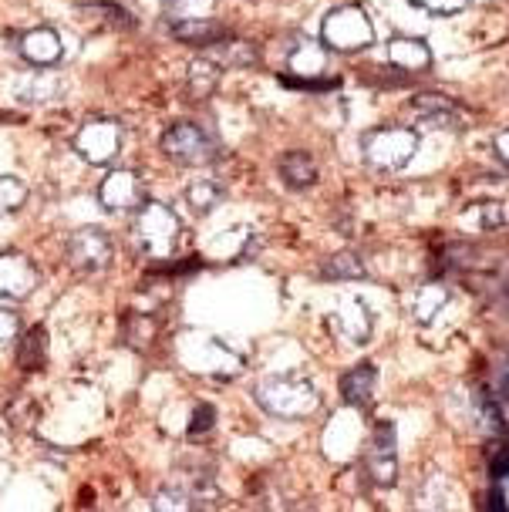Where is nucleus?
Segmentation results:
<instances>
[{"label":"nucleus","mask_w":509,"mask_h":512,"mask_svg":"<svg viewBox=\"0 0 509 512\" xmlns=\"http://www.w3.org/2000/svg\"><path fill=\"white\" fill-rule=\"evenodd\" d=\"M132 240L145 260H172V253L183 243V219L172 213L166 203H159V199H145L135 209Z\"/></svg>","instance_id":"obj_1"},{"label":"nucleus","mask_w":509,"mask_h":512,"mask_svg":"<svg viewBox=\"0 0 509 512\" xmlns=\"http://www.w3.org/2000/svg\"><path fill=\"white\" fill-rule=\"evenodd\" d=\"M257 401L277 418H307L321 405V395L301 374H277L257 384Z\"/></svg>","instance_id":"obj_2"},{"label":"nucleus","mask_w":509,"mask_h":512,"mask_svg":"<svg viewBox=\"0 0 509 512\" xmlns=\"http://www.w3.org/2000/svg\"><path fill=\"white\" fill-rule=\"evenodd\" d=\"M418 152V132L405 125H381L361 139V155H365L368 166L381 172L405 169Z\"/></svg>","instance_id":"obj_3"},{"label":"nucleus","mask_w":509,"mask_h":512,"mask_svg":"<svg viewBox=\"0 0 509 512\" xmlns=\"http://www.w3.org/2000/svg\"><path fill=\"white\" fill-rule=\"evenodd\" d=\"M162 152H166V159H172L176 166L196 169V166H209V162L220 155V145H216L213 132L199 122H176L162 135Z\"/></svg>","instance_id":"obj_4"},{"label":"nucleus","mask_w":509,"mask_h":512,"mask_svg":"<svg viewBox=\"0 0 509 512\" xmlns=\"http://www.w3.org/2000/svg\"><path fill=\"white\" fill-rule=\"evenodd\" d=\"M324 44L334 51H361L375 44V31H371L368 14L358 4L338 7L327 14L324 21Z\"/></svg>","instance_id":"obj_5"},{"label":"nucleus","mask_w":509,"mask_h":512,"mask_svg":"<svg viewBox=\"0 0 509 512\" xmlns=\"http://www.w3.org/2000/svg\"><path fill=\"white\" fill-rule=\"evenodd\" d=\"M122 142H125L122 125L112 122V118H92V122L78 128L71 145H75V152L88 166H108L122 152Z\"/></svg>","instance_id":"obj_6"},{"label":"nucleus","mask_w":509,"mask_h":512,"mask_svg":"<svg viewBox=\"0 0 509 512\" xmlns=\"http://www.w3.org/2000/svg\"><path fill=\"white\" fill-rule=\"evenodd\" d=\"M112 253L115 246L108 240L105 230H95V226H85V230L71 233L68 240V263L78 273H102L112 267Z\"/></svg>","instance_id":"obj_7"},{"label":"nucleus","mask_w":509,"mask_h":512,"mask_svg":"<svg viewBox=\"0 0 509 512\" xmlns=\"http://www.w3.org/2000/svg\"><path fill=\"white\" fill-rule=\"evenodd\" d=\"M98 203L108 213H135L145 203V189L139 172L132 169H112L108 176L98 182Z\"/></svg>","instance_id":"obj_8"},{"label":"nucleus","mask_w":509,"mask_h":512,"mask_svg":"<svg viewBox=\"0 0 509 512\" xmlns=\"http://www.w3.org/2000/svg\"><path fill=\"white\" fill-rule=\"evenodd\" d=\"M41 270L24 253H0V300L21 304L38 290Z\"/></svg>","instance_id":"obj_9"},{"label":"nucleus","mask_w":509,"mask_h":512,"mask_svg":"<svg viewBox=\"0 0 509 512\" xmlns=\"http://www.w3.org/2000/svg\"><path fill=\"white\" fill-rule=\"evenodd\" d=\"M365 469L375 486H392L395 482L398 462H395V425L392 422L375 425V432H371V448L365 455Z\"/></svg>","instance_id":"obj_10"},{"label":"nucleus","mask_w":509,"mask_h":512,"mask_svg":"<svg viewBox=\"0 0 509 512\" xmlns=\"http://www.w3.org/2000/svg\"><path fill=\"white\" fill-rule=\"evenodd\" d=\"M17 51H21L24 61H31L34 68H51V64L61 61L65 54V44H61V34L54 27H31L17 38Z\"/></svg>","instance_id":"obj_11"},{"label":"nucleus","mask_w":509,"mask_h":512,"mask_svg":"<svg viewBox=\"0 0 509 512\" xmlns=\"http://www.w3.org/2000/svg\"><path fill=\"white\" fill-rule=\"evenodd\" d=\"M172 38L183 41V44H193V48H213L216 41L230 38V27L213 21V17H196V21H176L169 24Z\"/></svg>","instance_id":"obj_12"},{"label":"nucleus","mask_w":509,"mask_h":512,"mask_svg":"<svg viewBox=\"0 0 509 512\" xmlns=\"http://www.w3.org/2000/svg\"><path fill=\"white\" fill-rule=\"evenodd\" d=\"M415 115L425 118L435 128H462V108L456 98H445V95H418L415 102Z\"/></svg>","instance_id":"obj_13"},{"label":"nucleus","mask_w":509,"mask_h":512,"mask_svg":"<svg viewBox=\"0 0 509 512\" xmlns=\"http://www.w3.org/2000/svg\"><path fill=\"white\" fill-rule=\"evenodd\" d=\"M375 388H378L375 364H358V368H351L341 378V395L354 408H368L371 401H375Z\"/></svg>","instance_id":"obj_14"},{"label":"nucleus","mask_w":509,"mask_h":512,"mask_svg":"<svg viewBox=\"0 0 509 512\" xmlns=\"http://www.w3.org/2000/svg\"><path fill=\"white\" fill-rule=\"evenodd\" d=\"M388 61H392L395 68H402L405 75H422L432 64V51L418 38H395V41H388Z\"/></svg>","instance_id":"obj_15"},{"label":"nucleus","mask_w":509,"mask_h":512,"mask_svg":"<svg viewBox=\"0 0 509 512\" xmlns=\"http://www.w3.org/2000/svg\"><path fill=\"white\" fill-rule=\"evenodd\" d=\"M334 327H338L341 337H348V344H361L371 331V317H368V307L354 297H344L338 314H334Z\"/></svg>","instance_id":"obj_16"},{"label":"nucleus","mask_w":509,"mask_h":512,"mask_svg":"<svg viewBox=\"0 0 509 512\" xmlns=\"http://www.w3.org/2000/svg\"><path fill=\"white\" fill-rule=\"evenodd\" d=\"M220 75H223V68L216 64L209 54H203V58H196L193 64H189V71H186V88H189V95L196 98H209L216 91V85H220Z\"/></svg>","instance_id":"obj_17"},{"label":"nucleus","mask_w":509,"mask_h":512,"mask_svg":"<svg viewBox=\"0 0 509 512\" xmlns=\"http://www.w3.org/2000/svg\"><path fill=\"white\" fill-rule=\"evenodd\" d=\"M280 179L287 182L290 189H307L317 182V162L311 152H287L280 159Z\"/></svg>","instance_id":"obj_18"},{"label":"nucleus","mask_w":509,"mask_h":512,"mask_svg":"<svg viewBox=\"0 0 509 512\" xmlns=\"http://www.w3.org/2000/svg\"><path fill=\"white\" fill-rule=\"evenodd\" d=\"M226 199V189L216 179H193L186 186V206L196 216H209Z\"/></svg>","instance_id":"obj_19"},{"label":"nucleus","mask_w":509,"mask_h":512,"mask_svg":"<svg viewBox=\"0 0 509 512\" xmlns=\"http://www.w3.org/2000/svg\"><path fill=\"white\" fill-rule=\"evenodd\" d=\"M17 364H21L24 371H38L44 358H48V331L38 324V327H31L21 341H17Z\"/></svg>","instance_id":"obj_20"},{"label":"nucleus","mask_w":509,"mask_h":512,"mask_svg":"<svg viewBox=\"0 0 509 512\" xmlns=\"http://www.w3.org/2000/svg\"><path fill=\"white\" fill-rule=\"evenodd\" d=\"M206 54L216 64H220V68H226V64H230V68H247V64L257 61V51H253V44H247V41H230V38L216 41Z\"/></svg>","instance_id":"obj_21"},{"label":"nucleus","mask_w":509,"mask_h":512,"mask_svg":"<svg viewBox=\"0 0 509 512\" xmlns=\"http://www.w3.org/2000/svg\"><path fill=\"white\" fill-rule=\"evenodd\" d=\"M162 11H166L169 24L196 21V17H213L216 0H162Z\"/></svg>","instance_id":"obj_22"},{"label":"nucleus","mask_w":509,"mask_h":512,"mask_svg":"<svg viewBox=\"0 0 509 512\" xmlns=\"http://www.w3.org/2000/svg\"><path fill=\"white\" fill-rule=\"evenodd\" d=\"M27 203V182L17 176H0V216L17 213Z\"/></svg>","instance_id":"obj_23"},{"label":"nucleus","mask_w":509,"mask_h":512,"mask_svg":"<svg viewBox=\"0 0 509 512\" xmlns=\"http://www.w3.org/2000/svg\"><path fill=\"white\" fill-rule=\"evenodd\" d=\"M61 88H65L61 85V78H54L51 71H41V75H34L24 85V98L27 102H48V98H58Z\"/></svg>","instance_id":"obj_24"},{"label":"nucleus","mask_w":509,"mask_h":512,"mask_svg":"<svg viewBox=\"0 0 509 512\" xmlns=\"http://www.w3.org/2000/svg\"><path fill=\"white\" fill-rule=\"evenodd\" d=\"M125 337H129L132 347L152 344V337H156V320L145 317V314H129L125 317Z\"/></svg>","instance_id":"obj_25"},{"label":"nucleus","mask_w":509,"mask_h":512,"mask_svg":"<svg viewBox=\"0 0 509 512\" xmlns=\"http://www.w3.org/2000/svg\"><path fill=\"white\" fill-rule=\"evenodd\" d=\"M85 11L102 17V21H108L112 27H125V31L135 27V17L125 11V7H118V4H102V0H95V4H85Z\"/></svg>","instance_id":"obj_26"},{"label":"nucleus","mask_w":509,"mask_h":512,"mask_svg":"<svg viewBox=\"0 0 509 512\" xmlns=\"http://www.w3.org/2000/svg\"><path fill=\"white\" fill-rule=\"evenodd\" d=\"M324 273L327 277H365V263L358 260L354 253H338V256H331V263L324 267Z\"/></svg>","instance_id":"obj_27"},{"label":"nucleus","mask_w":509,"mask_h":512,"mask_svg":"<svg viewBox=\"0 0 509 512\" xmlns=\"http://www.w3.org/2000/svg\"><path fill=\"white\" fill-rule=\"evenodd\" d=\"M152 509H162V512L196 509V502H193V496H189V489H162V492H156V499H152Z\"/></svg>","instance_id":"obj_28"},{"label":"nucleus","mask_w":509,"mask_h":512,"mask_svg":"<svg viewBox=\"0 0 509 512\" xmlns=\"http://www.w3.org/2000/svg\"><path fill=\"white\" fill-rule=\"evenodd\" d=\"M7 422L17 425V428H27L34 422V401L21 395V398H14L11 405H7Z\"/></svg>","instance_id":"obj_29"},{"label":"nucleus","mask_w":509,"mask_h":512,"mask_svg":"<svg viewBox=\"0 0 509 512\" xmlns=\"http://www.w3.org/2000/svg\"><path fill=\"white\" fill-rule=\"evenodd\" d=\"M17 337H21V317H17L14 310L0 307V347L14 344Z\"/></svg>","instance_id":"obj_30"},{"label":"nucleus","mask_w":509,"mask_h":512,"mask_svg":"<svg viewBox=\"0 0 509 512\" xmlns=\"http://www.w3.org/2000/svg\"><path fill=\"white\" fill-rule=\"evenodd\" d=\"M412 4L422 7V11H432V14H452V11H462L466 0H412Z\"/></svg>","instance_id":"obj_31"},{"label":"nucleus","mask_w":509,"mask_h":512,"mask_svg":"<svg viewBox=\"0 0 509 512\" xmlns=\"http://www.w3.org/2000/svg\"><path fill=\"white\" fill-rule=\"evenodd\" d=\"M213 418H216L213 405H199V408L193 411V425H189V435L209 432V428H213Z\"/></svg>","instance_id":"obj_32"},{"label":"nucleus","mask_w":509,"mask_h":512,"mask_svg":"<svg viewBox=\"0 0 509 512\" xmlns=\"http://www.w3.org/2000/svg\"><path fill=\"white\" fill-rule=\"evenodd\" d=\"M493 475L496 479H509V445L499 448V459L493 462Z\"/></svg>","instance_id":"obj_33"},{"label":"nucleus","mask_w":509,"mask_h":512,"mask_svg":"<svg viewBox=\"0 0 509 512\" xmlns=\"http://www.w3.org/2000/svg\"><path fill=\"white\" fill-rule=\"evenodd\" d=\"M496 155L509 166V128H506V132H499V135H496Z\"/></svg>","instance_id":"obj_34"},{"label":"nucleus","mask_w":509,"mask_h":512,"mask_svg":"<svg viewBox=\"0 0 509 512\" xmlns=\"http://www.w3.org/2000/svg\"><path fill=\"white\" fill-rule=\"evenodd\" d=\"M499 388H503V395L509 398V371L503 374V381H499Z\"/></svg>","instance_id":"obj_35"}]
</instances>
